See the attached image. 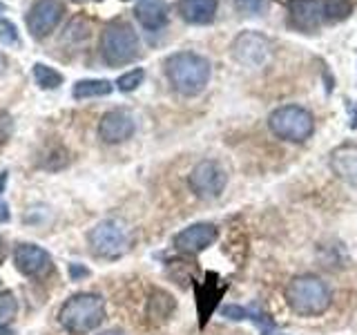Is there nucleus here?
<instances>
[{"label":"nucleus","instance_id":"1","mask_svg":"<svg viewBox=\"0 0 357 335\" xmlns=\"http://www.w3.org/2000/svg\"><path fill=\"white\" fill-rule=\"evenodd\" d=\"M288 20L299 31H317L351 16V0H288Z\"/></svg>","mask_w":357,"mask_h":335},{"label":"nucleus","instance_id":"2","mask_svg":"<svg viewBox=\"0 0 357 335\" xmlns=\"http://www.w3.org/2000/svg\"><path fill=\"white\" fill-rule=\"evenodd\" d=\"M210 61L195 52H176L165 61V76L183 96L201 94L210 83Z\"/></svg>","mask_w":357,"mask_h":335},{"label":"nucleus","instance_id":"3","mask_svg":"<svg viewBox=\"0 0 357 335\" xmlns=\"http://www.w3.org/2000/svg\"><path fill=\"white\" fill-rule=\"evenodd\" d=\"M105 322V299L98 293H76L59 311V324L70 335H89Z\"/></svg>","mask_w":357,"mask_h":335},{"label":"nucleus","instance_id":"4","mask_svg":"<svg viewBox=\"0 0 357 335\" xmlns=\"http://www.w3.org/2000/svg\"><path fill=\"white\" fill-rule=\"evenodd\" d=\"M286 304L301 318H315L326 313L333 304V293L328 284L315 275L293 277L286 286Z\"/></svg>","mask_w":357,"mask_h":335},{"label":"nucleus","instance_id":"5","mask_svg":"<svg viewBox=\"0 0 357 335\" xmlns=\"http://www.w3.org/2000/svg\"><path fill=\"white\" fill-rule=\"evenodd\" d=\"M268 128L277 139L288 143H304L315 132V119L301 105H284L277 107L268 117Z\"/></svg>","mask_w":357,"mask_h":335},{"label":"nucleus","instance_id":"6","mask_svg":"<svg viewBox=\"0 0 357 335\" xmlns=\"http://www.w3.org/2000/svg\"><path fill=\"white\" fill-rule=\"evenodd\" d=\"M100 56L112 67L128 65L139 56V36L132 25L123 20L112 22L100 36Z\"/></svg>","mask_w":357,"mask_h":335},{"label":"nucleus","instance_id":"7","mask_svg":"<svg viewBox=\"0 0 357 335\" xmlns=\"http://www.w3.org/2000/svg\"><path fill=\"white\" fill-rule=\"evenodd\" d=\"M87 244L96 257L103 260H119L130 251L128 228L116 219H105L87 232Z\"/></svg>","mask_w":357,"mask_h":335},{"label":"nucleus","instance_id":"8","mask_svg":"<svg viewBox=\"0 0 357 335\" xmlns=\"http://www.w3.org/2000/svg\"><path fill=\"white\" fill-rule=\"evenodd\" d=\"M226 184H228L226 170L212 159L199 161L188 177V186L199 199H217L223 193Z\"/></svg>","mask_w":357,"mask_h":335},{"label":"nucleus","instance_id":"9","mask_svg":"<svg viewBox=\"0 0 357 335\" xmlns=\"http://www.w3.org/2000/svg\"><path fill=\"white\" fill-rule=\"evenodd\" d=\"M232 56L245 67H264L273 56V43L259 31H241L232 40Z\"/></svg>","mask_w":357,"mask_h":335},{"label":"nucleus","instance_id":"10","mask_svg":"<svg viewBox=\"0 0 357 335\" xmlns=\"http://www.w3.org/2000/svg\"><path fill=\"white\" fill-rule=\"evenodd\" d=\"M217 237H219V228L215 223L201 221V223H192V226L183 228L181 232H176L172 244H174V248L183 255H199L206 248H210V246L217 241Z\"/></svg>","mask_w":357,"mask_h":335},{"label":"nucleus","instance_id":"11","mask_svg":"<svg viewBox=\"0 0 357 335\" xmlns=\"http://www.w3.org/2000/svg\"><path fill=\"white\" fill-rule=\"evenodd\" d=\"M14 264L18 268V273L33 279L47 277L54 268L52 255L36 244H18L14 251Z\"/></svg>","mask_w":357,"mask_h":335},{"label":"nucleus","instance_id":"12","mask_svg":"<svg viewBox=\"0 0 357 335\" xmlns=\"http://www.w3.org/2000/svg\"><path fill=\"white\" fill-rule=\"evenodd\" d=\"M63 18L61 0H36L27 14V29L33 38H45L56 29Z\"/></svg>","mask_w":357,"mask_h":335},{"label":"nucleus","instance_id":"13","mask_svg":"<svg viewBox=\"0 0 357 335\" xmlns=\"http://www.w3.org/2000/svg\"><path fill=\"white\" fill-rule=\"evenodd\" d=\"M134 130H137L134 117L123 107L105 112V114L100 117V121H98V137L103 143L116 145V143L128 141L134 134Z\"/></svg>","mask_w":357,"mask_h":335},{"label":"nucleus","instance_id":"14","mask_svg":"<svg viewBox=\"0 0 357 335\" xmlns=\"http://www.w3.org/2000/svg\"><path fill=\"white\" fill-rule=\"evenodd\" d=\"M331 170L346 184H357V143H342L331 152Z\"/></svg>","mask_w":357,"mask_h":335},{"label":"nucleus","instance_id":"15","mask_svg":"<svg viewBox=\"0 0 357 335\" xmlns=\"http://www.w3.org/2000/svg\"><path fill=\"white\" fill-rule=\"evenodd\" d=\"M219 0H178V14L190 25H208L217 16Z\"/></svg>","mask_w":357,"mask_h":335},{"label":"nucleus","instance_id":"16","mask_svg":"<svg viewBox=\"0 0 357 335\" xmlns=\"http://www.w3.org/2000/svg\"><path fill=\"white\" fill-rule=\"evenodd\" d=\"M134 14H137V20L145 29L156 31L167 22V5L165 0H141L134 7Z\"/></svg>","mask_w":357,"mask_h":335},{"label":"nucleus","instance_id":"17","mask_svg":"<svg viewBox=\"0 0 357 335\" xmlns=\"http://www.w3.org/2000/svg\"><path fill=\"white\" fill-rule=\"evenodd\" d=\"M112 85L105 78H83V81H78L72 89V96L83 100V98H98V96H107L112 94Z\"/></svg>","mask_w":357,"mask_h":335},{"label":"nucleus","instance_id":"18","mask_svg":"<svg viewBox=\"0 0 357 335\" xmlns=\"http://www.w3.org/2000/svg\"><path fill=\"white\" fill-rule=\"evenodd\" d=\"M33 81L38 83L40 89H56L63 85L65 78L61 72H56L54 67L45 65V63H36L33 65Z\"/></svg>","mask_w":357,"mask_h":335},{"label":"nucleus","instance_id":"19","mask_svg":"<svg viewBox=\"0 0 357 335\" xmlns=\"http://www.w3.org/2000/svg\"><path fill=\"white\" fill-rule=\"evenodd\" d=\"M18 315V299L11 290H0V331H5Z\"/></svg>","mask_w":357,"mask_h":335},{"label":"nucleus","instance_id":"20","mask_svg":"<svg viewBox=\"0 0 357 335\" xmlns=\"http://www.w3.org/2000/svg\"><path fill=\"white\" fill-rule=\"evenodd\" d=\"M172 311H174V299L167 293H163V290H154V295L150 299V306H148V315L165 320Z\"/></svg>","mask_w":357,"mask_h":335},{"label":"nucleus","instance_id":"21","mask_svg":"<svg viewBox=\"0 0 357 335\" xmlns=\"http://www.w3.org/2000/svg\"><path fill=\"white\" fill-rule=\"evenodd\" d=\"M143 78H145V72L141 70V67H137V70H130L126 72L123 76H119V81H116V87L121 89V92H134L141 83H143Z\"/></svg>","mask_w":357,"mask_h":335},{"label":"nucleus","instance_id":"22","mask_svg":"<svg viewBox=\"0 0 357 335\" xmlns=\"http://www.w3.org/2000/svg\"><path fill=\"white\" fill-rule=\"evenodd\" d=\"M11 134H14V117L7 110H0V148L9 143Z\"/></svg>","mask_w":357,"mask_h":335},{"label":"nucleus","instance_id":"23","mask_svg":"<svg viewBox=\"0 0 357 335\" xmlns=\"http://www.w3.org/2000/svg\"><path fill=\"white\" fill-rule=\"evenodd\" d=\"M0 43L3 45H18V29L11 20L0 18Z\"/></svg>","mask_w":357,"mask_h":335},{"label":"nucleus","instance_id":"24","mask_svg":"<svg viewBox=\"0 0 357 335\" xmlns=\"http://www.w3.org/2000/svg\"><path fill=\"white\" fill-rule=\"evenodd\" d=\"M239 9L243 11H250V14H259L268 7V0H237Z\"/></svg>","mask_w":357,"mask_h":335},{"label":"nucleus","instance_id":"25","mask_svg":"<svg viewBox=\"0 0 357 335\" xmlns=\"http://www.w3.org/2000/svg\"><path fill=\"white\" fill-rule=\"evenodd\" d=\"M70 275H72V279H81V277H87L89 275V271H87V268H83V266H70Z\"/></svg>","mask_w":357,"mask_h":335},{"label":"nucleus","instance_id":"26","mask_svg":"<svg viewBox=\"0 0 357 335\" xmlns=\"http://www.w3.org/2000/svg\"><path fill=\"white\" fill-rule=\"evenodd\" d=\"M7 184H9V172L5 170V172H0V197H3V193H5Z\"/></svg>","mask_w":357,"mask_h":335},{"label":"nucleus","instance_id":"27","mask_svg":"<svg viewBox=\"0 0 357 335\" xmlns=\"http://www.w3.org/2000/svg\"><path fill=\"white\" fill-rule=\"evenodd\" d=\"M9 221V206L7 204H0V223Z\"/></svg>","mask_w":357,"mask_h":335},{"label":"nucleus","instance_id":"28","mask_svg":"<svg viewBox=\"0 0 357 335\" xmlns=\"http://www.w3.org/2000/svg\"><path fill=\"white\" fill-rule=\"evenodd\" d=\"M5 257H7V244H5L3 237H0V264L5 262Z\"/></svg>","mask_w":357,"mask_h":335},{"label":"nucleus","instance_id":"29","mask_svg":"<svg viewBox=\"0 0 357 335\" xmlns=\"http://www.w3.org/2000/svg\"><path fill=\"white\" fill-rule=\"evenodd\" d=\"M98 335H126V333L119 331V329H109V331H103V333H98Z\"/></svg>","mask_w":357,"mask_h":335},{"label":"nucleus","instance_id":"30","mask_svg":"<svg viewBox=\"0 0 357 335\" xmlns=\"http://www.w3.org/2000/svg\"><path fill=\"white\" fill-rule=\"evenodd\" d=\"M5 67H7V61H5V56H3V54H0V76H3V74H5Z\"/></svg>","mask_w":357,"mask_h":335}]
</instances>
